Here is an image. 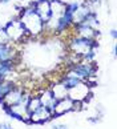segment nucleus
<instances>
[{
    "instance_id": "1",
    "label": "nucleus",
    "mask_w": 117,
    "mask_h": 129,
    "mask_svg": "<svg viewBox=\"0 0 117 129\" xmlns=\"http://www.w3.org/2000/svg\"><path fill=\"white\" fill-rule=\"evenodd\" d=\"M19 19L25 28L28 36H39L41 32L45 31V24L33 9L31 3L28 7H24L21 11H19Z\"/></svg>"
},
{
    "instance_id": "2",
    "label": "nucleus",
    "mask_w": 117,
    "mask_h": 129,
    "mask_svg": "<svg viewBox=\"0 0 117 129\" xmlns=\"http://www.w3.org/2000/svg\"><path fill=\"white\" fill-rule=\"evenodd\" d=\"M4 31H6L11 43H21L28 36V33L25 31V28H24V25L21 24L19 16L13 17L12 20H9L4 25Z\"/></svg>"
},
{
    "instance_id": "3",
    "label": "nucleus",
    "mask_w": 117,
    "mask_h": 129,
    "mask_svg": "<svg viewBox=\"0 0 117 129\" xmlns=\"http://www.w3.org/2000/svg\"><path fill=\"white\" fill-rule=\"evenodd\" d=\"M96 48H99V43L95 39H86V37L76 36L69 43V49L72 51V53H76L80 56L85 55L91 49H96Z\"/></svg>"
},
{
    "instance_id": "4",
    "label": "nucleus",
    "mask_w": 117,
    "mask_h": 129,
    "mask_svg": "<svg viewBox=\"0 0 117 129\" xmlns=\"http://www.w3.org/2000/svg\"><path fill=\"white\" fill-rule=\"evenodd\" d=\"M71 71L79 79L85 80L88 77H91V76H96L97 71H99V67L96 65L95 61H92V63H84V61H80V63L72 65Z\"/></svg>"
},
{
    "instance_id": "5",
    "label": "nucleus",
    "mask_w": 117,
    "mask_h": 129,
    "mask_svg": "<svg viewBox=\"0 0 117 129\" xmlns=\"http://www.w3.org/2000/svg\"><path fill=\"white\" fill-rule=\"evenodd\" d=\"M28 117H29V121H31V125H44V124H48L53 120L52 112L48 108L43 107V105L37 111L32 112Z\"/></svg>"
},
{
    "instance_id": "6",
    "label": "nucleus",
    "mask_w": 117,
    "mask_h": 129,
    "mask_svg": "<svg viewBox=\"0 0 117 129\" xmlns=\"http://www.w3.org/2000/svg\"><path fill=\"white\" fill-rule=\"evenodd\" d=\"M72 111H73V100H71L69 97L67 96V97L60 99V100L56 101L52 116H53V118H58V117L64 116V114L69 113Z\"/></svg>"
},
{
    "instance_id": "7",
    "label": "nucleus",
    "mask_w": 117,
    "mask_h": 129,
    "mask_svg": "<svg viewBox=\"0 0 117 129\" xmlns=\"http://www.w3.org/2000/svg\"><path fill=\"white\" fill-rule=\"evenodd\" d=\"M89 92H91V88L82 81V83H80L79 85H76V87H73V88H71L69 90H68L67 96L71 100H73V101H82Z\"/></svg>"
},
{
    "instance_id": "8",
    "label": "nucleus",
    "mask_w": 117,
    "mask_h": 129,
    "mask_svg": "<svg viewBox=\"0 0 117 129\" xmlns=\"http://www.w3.org/2000/svg\"><path fill=\"white\" fill-rule=\"evenodd\" d=\"M60 83L64 85V88H65L67 90H69L71 88H73V87H76V85H79L80 83H82V80L77 77V76L73 73L72 71H69V72H68L64 77L61 79Z\"/></svg>"
},
{
    "instance_id": "9",
    "label": "nucleus",
    "mask_w": 117,
    "mask_h": 129,
    "mask_svg": "<svg viewBox=\"0 0 117 129\" xmlns=\"http://www.w3.org/2000/svg\"><path fill=\"white\" fill-rule=\"evenodd\" d=\"M13 60H4L0 61V81L6 80L8 77V75L13 71Z\"/></svg>"
},
{
    "instance_id": "10",
    "label": "nucleus",
    "mask_w": 117,
    "mask_h": 129,
    "mask_svg": "<svg viewBox=\"0 0 117 129\" xmlns=\"http://www.w3.org/2000/svg\"><path fill=\"white\" fill-rule=\"evenodd\" d=\"M16 87V84L13 83V81L11 80H3V81H0V99H3L8 92H11V90Z\"/></svg>"
},
{
    "instance_id": "11",
    "label": "nucleus",
    "mask_w": 117,
    "mask_h": 129,
    "mask_svg": "<svg viewBox=\"0 0 117 129\" xmlns=\"http://www.w3.org/2000/svg\"><path fill=\"white\" fill-rule=\"evenodd\" d=\"M51 90H52V93H53V96H55L57 100H60V99H64L67 97V93H68V90L64 88V85H63L61 83H58V84H55V85H52L51 87Z\"/></svg>"
},
{
    "instance_id": "12",
    "label": "nucleus",
    "mask_w": 117,
    "mask_h": 129,
    "mask_svg": "<svg viewBox=\"0 0 117 129\" xmlns=\"http://www.w3.org/2000/svg\"><path fill=\"white\" fill-rule=\"evenodd\" d=\"M41 107V101H40V97L39 96H31L27 103V111H28V114H31L32 112L37 111L39 108Z\"/></svg>"
},
{
    "instance_id": "13",
    "label": "nucleus",
    "mask_w": 117,
    "mask_h": 129,
    "mask_svg": "<svg viewBox=\"0 0 117 129\" xmlns=\"http://www.w3.org/2000/svg\"><path fill=\"white\" fill-rule=\"evenodd\" d=\"M9 39L7 36L6 31H4V27H0V44H9Z\"/></svg>"
},
{
    "instance_id": "14",
    "label": "nucleus",
    "mask_w": 117,
    "mask_h": 129,
    "mask_svg": "<svg viewBox=\"0 0 117 129\" xmlns=\"http://www.w3.org/2000/svg\"><path fill=\"white\" fill-rule=\"evenodd\" d=\"M52 129H69V128L65 124H55V125H52Z\"/></svg>"
},
{
    "instance_id": "15",
    "label": "nucleus",
    "mask_w": 117,
    "mask_h": 129,
    "mask_svg": "<svg viewBox=\"0 0 117 129\" xmlns=\"http://www.w3.org/2000/svg\"><path fill=\"white\" fill-rule=\"evenodd\" d=\"M0 129H13L9 122H0Z\"/></svg>"
},
{
    "instance_id": "16",
    "label": "nucleus",
    "mask_w": 117,
    "mask_h": 129,
    "mask_svg": "<svg viewBox=\"0 0 117 129\" xmlns=\"http://www.w3.org/2000/svg\"><path fill=\"white\" fill-rule=\"evenodd\" d=\"M110 36L113 37L114 40L117 39V32H116V29H112V31H110Z\"/></svg>"
},
{
    "instance_id": "17",
    "label": "nucleus",
    "mask_w": 117,
    "mask_h": 129,
    "mask_svg": "<svg viewBox=\"0 0 117 129\" xmlns=\"http://www.w3.org/2000/svg\"><path fill=\"white\" fill-rule=\"evenodd\" d=\"M112 56L116 57V44L113 45V48H112Z\"/></svg>"
},
{
    "instance_id": "18",
    "label": "nucleus",
    "mask_w": 117,
    "mask_h": 129,
    "mask_svg": "<svg viewBox=\"0 0 117 129\" xmlns=\"http://www.w3.org/2000/svg\"><path fill=\"white\" fill-rule=\"evenodd\" d=\"M9 2H11V0H0V3H2V4H7Z\"/></svg>"
}]
</instances>
